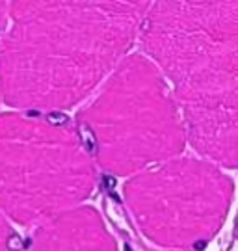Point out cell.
Returning <instances> with one entry per match:
<instances>
[{"label": "cell", "instance_id": "8", "mask_svg": "<svg viewBox=\"0 0 238 251\" xmlns=\"http://www.w3.org/2000/svg\"><path fill=\"white\" fill-rule=\"evenodd\" d=\"M6 21H8V4L0 2V34L6 26Z\"/></svg>", "mask_w": 238, "mask_h": 251}, {"label": "cell", "instance_id": "6", "mask_svg": "<svg viewBox=\"0 0 238 251\" xmlns=\"http://www.w3.org/2000/svg\"><path fill=\"white\" fill-rule=\"evenodd\" d=\"M25 251H117V242L97 210L80 205L34 227Z\"/></svg>", "mask_w": 238, "mask_h": 251}, {"label": "cell", "instance_id": "5", "mask_svg": "<svg viewBox=\"0 0 238 251\" xmlns=\"http://www.w3.org/2000/svg\"><path fill=\"white\" fill-rule=\"evenodd\" d=\"M233 192L235 184L220 166L179 154L132 175L123 201L143 238L162 250L186 251L220 231Z\"/></svg>", "mask_w": 238, "mask_h": 251}, {"label": "cell", "instance_id": "4", "mask_svg": "<svg viewBox=\"0 0 238 251\" xmlns=\"http://www.w3.org/2000/svg\"><path fill=\"white\" fill-rule=\"evenodd\" d=\"M79 130L101 170L132 177L183 154L186 130L177 102L143 54H127L79 112Z\"/></svg>", "mask_w": 238, "mask_h": 251}, {"label": "cell", "instance_id": "1", "mask_svg": "<svg viewBox=\"0 0 238 251\" xmlns=\"http://www.w3.org/2000/svg\"><path fill=\"white\" fill-rule=\"evenodd\" d=\"M149 2H15L0 34V99L19 112L79 104L123 60Z\"/></svg>", "mask_w": 238, "mask_h": 251}, {"label": "cell", "instance_id": "7", "mask_svg": "<svg viewBox=\"0 0 238 251\" xmlns=\"http://www.w3.org/2000/svg\"><path fill=\"white\" fill-rule=\"evenodd\" d=\"M0 251H25L21 236L15 233L13 225L0 214Z\"/></svg>", "mask_w": 238, "mask_h": 251}, {"label": "cell", "instance_id": "2", "mask_svg": "<svg viewBox=\"0 0 238 251\" xmlns=\"http://www.w3.org/2000/svg\"><path fill=\"white\" fill-rule=\"evenodd\" d=\"M162 75L201 158L235 168L238 149V2H149L138 37Z\"/></svg>", "mask_w": 238, "mask_h": 251}, {"label": "cell", "instance_id": "3", "mask_svg": "<svg viewBox=\"0 0 238 251\" xmlns=\"http://www.w3.org/2000/svg\"><path fill=\"white\" fill-rule=\"evenodd\" d=\"M97 184V166L67 117L51 112L0 116V214L37 227L80 206Z\"/></svg>", "mask_w": 238, "mask_h": 251}]
</instances>
